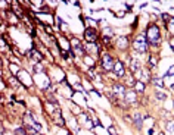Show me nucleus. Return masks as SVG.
<instances>
[{"label": "nucleus", "mask_w": 174, "mask_h": 135, "mask_svg": "<svg viewBox=\"0 0 174 135\" xmlns=\"http://www.w3.org/2000/svg\"><path fill=\"white\" fill-rule=\"evenodd\" d=\"M159 38H161L159 28L155 25V24H151V25L147 27V31H146V41H147V44L156 46L159 43Z\"/></svg>", "instance_id": "1"}, {"label": "nucleus", "mask_w": 174, "mask_h": 135, "mask_svg": "<svg viewBox=\"0 0 174 135\" xmlns=\"http://www.w3.org/2000/svg\"><path fill=\"white\" fill-rule=\"evenodd\" d=\"M134 48L139 53H146L147 50V41H146V35H140L137 40L134 41Z\"/></svg>", "instance_id": "2"}, {"label": "nucleus", "mask_w": 174, "mask_h": 135, "mask_svg": "<svg viewBox=\"0 0 174 135\" xmlns=\"http://www.w3.org/2000/svg\"><path fill=\"white\" fill-rule=\"evenodd\" d=\"M114 65H115V60L111 57L109 54L103 53V56H102V68H103V71H105V72L112 71V69H114Z\"/></svg>", "instance_id": "3"}, {"label": "nucleus", "mask_w": 174, "mask_h": 135, "mask_svg": "<svg viewBox=\"0 0 174 135\" xmlns=\"http://www.w3.org/2000/svg\"><path fill=\"white\" fill-rule=\"evenodd\" d=\"M84 38L87 41V44H92V43H96L97 40V32L94 28H86L84 31Z\"/></svg>", "instance_id": "4"}, {"label": "nucleus", "mask_w": 174, "mask_h": 135, "mask_svg": "<svg viewBox=\"0 0 174 135\" xmlns=\"http://www.w3.org/2000/svg\"><path fill=\"white\" fill-rule=\"evenodd\" d=\"M71 47H72V52H74L75 56H83L84 54V47H83V44H80L78 40H72Z\"/></svg>", "instance_id": "5"}, {"label": "nucleus", "mask_w": 174, "mask_h": 135, "mask_svg": "<svg viewBox=\"0 0 174 135\" xmlns=\"http://www.w3.org/2000/svg\"><path fill=\"white\" fill-rule=\"evenodd\" d=\"M114 72H115V75L117 77H120V78H122L124 75H126V69H124V65L120 62V60H117L115 62V65H114V69H112Z\"/></svg>", "instance_id": "6"}, {"label": "nucleus", "mask_w": 174, "mask_h": 135, "mask_svg": "<svg viewBox=\"0 0 174 135\" xmlns=\"http://www.w3.org/2000/svg\"><path fill=\"white\" fill-rule=\"evenodd\" d=\"M133 125L137 128V129H142L143 128V118L139 112H136L133 113Z\"/></svg>", "instance_id": "7"}, {"label": "nucleus", "mask_w": 174, "mask_h": 135, "mask_svg": "<svg viewBox=\"0 0 174 135\" xmlns=\"http://www.w3.org/2000/svg\"><path fill=\"white\" fill-rule=\"evenodd\" d=\"M124 99H126V101L134 103V101H137V93H136L134 90H127L126 91V95H124Z\"/></svg>", "instance_id": "8"}, {"label": "nucleus", "mask_w": 174, "mask_h": 135, "mask_svg": "<svg viewBox=\"0 0 174 135\" xmlns=\"http://www.w3.org/2000/svg\"><path fill=\"white\" fill-rule=\"evenodd\" d=\"M30 57H31V60H34V62H37V63H40L43 60V54H40L37 50H34V48L30 52Z\"/></svg>", "instance_id": "9"}, {"label": "nucleus", "mask_w": 174, "mask_h": 135, "mask_svg": "<svg viewBox=\"0 0 174 135\" xmlns=\"http://www.w3.org/2000/svg\"><path fill=\"white\" fill-rule=\"evenodd\" d=\"M117 46H118V48H121V50H127V47H128V40H127V37H120Z\"/></svg>", "instance_id": "10"}, {"label": "nucleus", "mask_w": 174, "mask_h": 135, "mask_svg": "<svg viewBox=\"0 0 174 135\" xmlns=\"http://www.w3.org/2000/svg\"><path fill=\"white\" fill-rule=\"evenodd\" d=\"M115 94H118V95H126V87L124 85H121V84H115L114 85V90H112Z\"/></svg>", "instance_id": "11"}, {"label": "nucleus", "mask_w": 174, "mask_h": 135, "mask_svg": "<svg viewBox=\"0 0 174 135\" xmlns=\"http://www.w3.org/2000/svg\"><path fill=\"white\" fill-rule=\"evenodd\" d=\"M152 82H154V85H155L158 90H162L164 88V81H162V78L155 77V78H152Z\"/></svg>", "instance_id": "12"}, {"label": "nucleus", "mask_w": 174, "mask_h": 135, "mask_svg": "<svg viewBox=\"0 0 174 135\" xmlns=\"http://www.w3.org/2000/svg\"><path fill=\"white\" fill-rule=\"evenodd\" d=\"M134 91H136V93H143V91H145V82L136 81V84H134Z\"/></svg>", "instance_id": "13"}, {"label": "nucleus", "mask_w": 174, "mask_h": 135, "mask_svg": "<svg viewBox=\"0 0 174 135\" xmlns=\"http://www.w3.org/2000/svg\"><path fill=\"white\" fill-rule=\"evenodd\" d=\"M139 71H140V65H139V62H137L136 59H133V60H131V72L136 75V73H137Z\"/></svg>", "instance_id": "14"}, {"label": "nucleus", "mask_w": 174, "mask_h": 135, "mask_svg": "<svg viewBox=\"0 0 174 135\" xmlns=\"http://www.w3.org/2000/svg\"><path fill=\"white\" fill-rule=\"evenodd\" d=\"M87 52H94V53H97V52H99V48H97L96 43H92V44H87Z\"/></svg>", "instance_id": "15"}, {"label": "nucleus", "mask_w": 174, "mask_h": 135, "mask_svg": "<svg viewBox=\"0 0 174 135\" xmlns=\"http://www.w3.org/2000/svg\"><path fill=\"white\" fill-rule=\"evenodd\" d=\"M15 135H27V129L25 128H16L15 129Z\"/></svg>", "instance_id": "16"}, {"label": "nucleus", "mask_w": 174, "mask_h": 135, "mask_svg": "<svg viewBox=\"0 0 174 135\" xmlns=\"http://www.w3.org/2000/svg\"><path fill=\"white\" fill-rule=\"evenodd\" d=\"M167 131L171 132V134H174V120H170L168 124H167Z\"/></svg>", "instance_id": "17"}, {"label": "nucleus", "mask_w": 174, "mask_h": 135, "mask_svg": "<svg viewBox=\"0 0 174 135\" xmlns=\"http://www.w3.org/2000/svg\"><path fill=\"white\" fill-rule=\"evenodd\" d=\"M167 25H168V30H170V32L174 35V19H173V18H171V21L167 24Z\"/></svg>", "instance_id": "18"}, {"label": "nucleus", "mask_w": 174, "mask_h": 135, "mask_svg": "<svg viewBox=\"0 0 174 135\" xmlns=\"http://www.w3.org/2000/svg\"><path fill=\"white\" fill-rule=\"evenodd\" d=\"M156 99H158V100H165V99H167V95L158 90V91H156Z\"/></svg>", "instance_id": "19"}, {"label": "nucleus", "mask_w": 174, "mask_h": 135, "mask_svg": "<svg viewBox=\"0 0 174 135\" xmlns=\"http://www.w3.org/2000/svg\"><path fill=\"white\" fill-rule=\"evenodd\" d=\"M14 12L16 13V16H18V18H21V16H22V10H21L18 6H14Z\"/></svg>", "instance_id": "20"}, {"label": "nucleus", "mask_w": 174, "mask_h": 135, "mask_svg": "<svg viewBox=\"0 0 174 135\" xmlns=\"http://www.w3.org/2000/svg\"><path fill=\"white\" fill-rule=\"evenodd\" d=\"M34 72H43V66L40 65V63H35V66H34Z\"/></svg>", "instance_id": "21"}, {"label": "nucleus", "mask_w": 174, "mask_h": 135, "mask_svg": "<svg viewBox=\"0 0 174 135\" xmlns=\"http://www.w3.org/2000/svg\"><path fill=\"white\" fill-rule=\"evenodd\" d=\"M108 131H109V134H111V135H118V132H117V129H115L114 126H109V128H108Z\"/></svg>", "instance_id": "22"}, {"label": "nucleus", "mask_w": 174, "mask_h": 135, "mask_svg": "<svg viewBox=\"0 0 174 135\" xmlns=\"http://www.w3.org/2000/svg\"><path fill=\"white\" fill-rule=\"evenodd\" d=\"M149 65H151V68H155V65H156V60L151 56V57H149Z\"/></svg>", "instance_id": "23"}, {"label": "nucleus", "mask_w": 174, "mask_h": 135, "mask_svg": "<svg viewBox=\"0 0 174 135\" xmlns=\"http://www.w3.org/2000/svg\"><path fill=\"white\" fill-rule=\"evenodd\" d=\"M9 68H10V71L14 72V73H19V71H21V69H18V68H16V65H10Z\"/></svg>", "instance_id": "24"}, {"label": "nucleus", "mask_w": 174, "mask_h": 135, "mask_svg": "<svg viewBox=\"0 0 174 135\" xmlns=\"http://www.w3.org/2000/svg\"><path fill=\"white\" fill-rule=\"evenodd\" d=\"M162 19H164V22H167V24L171 21V18H170V15H168V13H162Z\"/></svg>", "instance_id": "25"}, {"label": "nucleus", "mask_w": 174, "mask_h": 135, "mask_svg": "<svg viewBox=\"0 0 174 135\" xmlns=\"http://www.w3.org/2000/svg\"><path fill=\"white\" fill-rule=\"evenodd\" d=\"M171 75H174V66H171V68L168 69V72L165 73V77H171Z\"/></svg>", "instance_id": "26"}, {"label": "nucleus", "mask_w": 174, "mask_h": 135, "mask_svg": "<svg viewBox=\"0 0 174 135\" xmlns=\"http://www.w3.org/2000/svg\"><path fill=\"white\" fill-rule=\"evenodd\" d=\"M86 62L89 63V65H92V68H93V65H94V62H93V59H90V57H86Z\"/></svg>", "instance_id": "27"}, {"label": "nucleus", "mask_w": 174, "mask_h": 135, "mask_svg": "<svg viewBox=\"0 0 174 135\" xmlns=\"http://www.w3.org/2000/svg\"><path fill=\"white\" fill-rule=\"evenodd\" d=\"M170 47H171V50L174 52V38H171V40H170Z\"/></svg>", "instance_id": "28"}, {"label": "nucleus", "mask_w": 174, "mask_h": 135, "mask_svg": "<svg viewBox=\"0 0 174 135\" xmlns=\"http://www.w3.org/2000/svg\"><path fill=\"white\" fill-rule=\"evenodd\" d=\"M62 56H64V59H68V52H62Z\"/></svg>", "instance_id": "29"}, {"label": "nucleus", "mask_w": 174, "mask_h": 135, "mask_svg": "<svg viewBox=\"0 0 174 135\" xmlns=\"http://www.w3.org/2000/svg\"><path fill=\"white\" fill-rule=\"evenodd\" d=\"M46 31H47V32H49V34H52V32H53V31H52V28H50V27H46Z\"/></svg>", "instance_id": "30"}, {"label": "nucleus", "mask_w": 174, "mask_h": 135, "mask_svg": "<svg viewBox=\"0 0 174 135\" xmlns=\"http://www.w3.org/2000/svg\"><path fill=\"white\" fill-rule=\"evenodd\" d=\"M147 135H154V129H152V128H151V129L147 131Z\"/></svg>", "instance_id": "31"}, {"label": "nucleus", "mask_w": 174, "mask_h": 135, "mask_svg": "<svg viewBox=\"0 0 174 135\" xmlns=\"http://www.w3.org/2000/svg\"><path fill=\"white\" fill-rule=\"evenodd\" d=\"M126 9H127V10H131V5H130V3H128V5H126Z\"/></svg>", "instance_id": "32"}, {"label": "nucleus", "mask_w": 174, "mask_h": 135, "mask_svg": "<svg viewBox=\"0 0 174 135\" xmlns=\"http://www.w3.org/2000/svg\"><path fill=\"white\" fill-rule=\"evenodd\" d=\"M158 135H165V134H164V132H159V134H158Z\"/></svg>", "instance_id": "33"}, {"label": "nucleus", "mask_w": 174, "mask_h": 135, "mask_svg": "<svg viewBox=\"0 0 174 135\" xmlns=\"http://www.w3.org/2000/svg\"><path fill=\"white\" fill-rule=\"evenodd\" d=\"M171 90H173V91H174V84H173V85H171Z\"/></svg>", "instance_id": "34"}, {"label": "nucleus", "mask_w": 174, "mask_h": 135, "mask_svg": "<svg viewBox=\"0 0 174 135\" xmlns=\"http://www.w3.org/2000/svg\"><path fill=\"white\" fill-rule=\"evenodd\" d=\"M35 135H39V134H35Z\"/></svg>", "instance_id": "35"}, {"label": "nucleus", "mask_w": 174, "mask_h": 135, "mask_svg": "<svg viewBox=\"0 0 174 135\" xmlns=\"http://www.w3.org/2000/svg\"><path fill=\"white\" fill-rule=\"evenodd\" d=\"M68 135H69V134H68Z\"/></svg>", "instance_id": "36"}]
</instances>
